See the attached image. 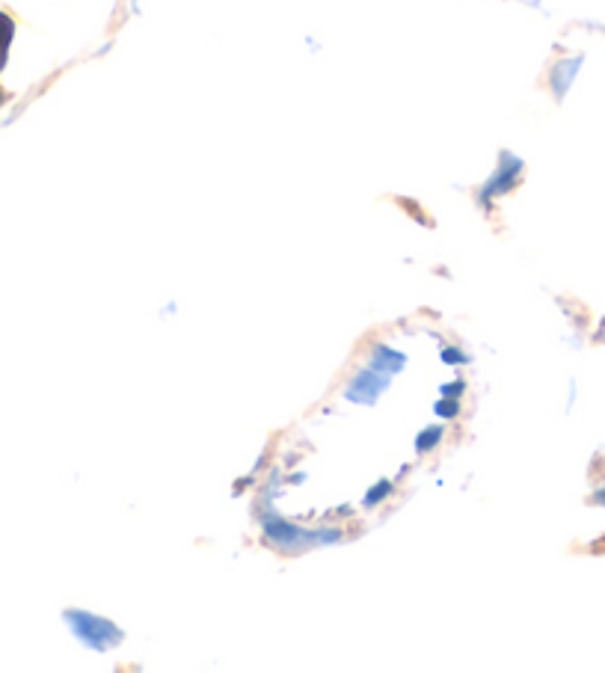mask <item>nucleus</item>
I'll return each instance as SVG.
<instances>
[{
  "mask_svg": "<svg viewBox=\"0 0 605 673\" xmlns=\"http://www.w3.org/2000/svg\"><path fill=\"white\" fill-rule=\"evenodd\" d=\"M12 33H16V24H12V18L3 16V12H0V69L7 66L9 42H12Z\"/></svg>",
  "mask_w": 605,
  "mask_h": 673,
  "instance_id": "f257e3e1",
  "label": "nucleus"
},
{
  "mask_svg": "<svg viewBox=\"0 0 605 673\" xmlns=\"http://www.w3.org/2000/svg\"><path fill=\"white\" fill-rule=\"evenodd\" d=\"M0 105H3V92H0Z\"/></svg>",
  "mask_w": 605,
  "mask_h": 673,
  "instance_id": "f03ea898",
  "label": "nucleus"
}]
</instances>
